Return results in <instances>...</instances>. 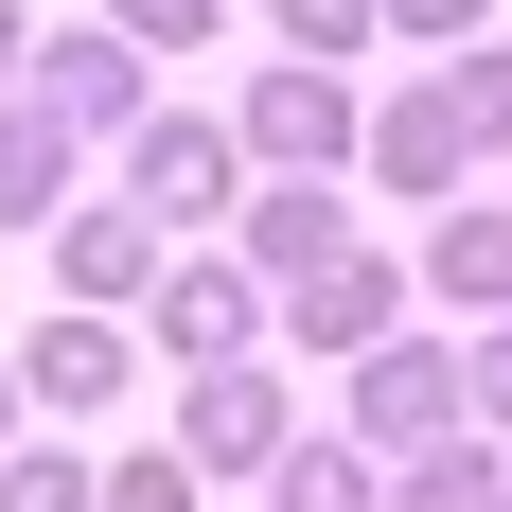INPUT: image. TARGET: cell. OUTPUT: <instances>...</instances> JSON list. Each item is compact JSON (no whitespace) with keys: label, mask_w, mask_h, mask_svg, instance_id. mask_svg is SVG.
<instances>
[{"label":"cell","mask_w":512,"mask_h":512,"mask_svg":"<svg viewBox=\"0 0 512 512\" xmlns=\"http://www.w3.org/2000/svg\"><path fill=\"white\" fill-rule=\"evenodd\" d=\"M124 212H142L159 248L212 230V212H248V142H230L212 106H142V124H124Z\"/></svg>","instance_id":"obj_1"},{"label":"cell","mask_w":512,"mask_h":512,"mask_svg":"<svg viewBox=\"0 0 512 512\" xmlns=\"http://www.w3.org/2000/svg\"><path fill=\"white\" fill-rule=\"evenodd\" d=\"M230 142H248V177H354L371 106H354V71H318V53H283V71H248V106H230Z\"/></svg>","instance_id":"obj_2"},{"label":"cell","mask_w":512,"mask_h":512,"mask_svg":"<svg viewBox=\"0 0 512 512\" xmlns=\"http://www.w3.org/2000/svg\"><path fill=\"white\" fill-rule=\"evenodd\" d=\"M460 336H389V354H354V460H442L460 442Z\"/></svg>","instance_id":"obj_3"},{"label":"cell","mask_w":512,"mask_h":512,"mask_svg":"<svg viewBox=\"0 0 512 512\" xmlns=\"http://www.w3.org/2000/svg\"><path fill=\"white\" fill-rule=\"evenodd\" d=\"M283 442H301L283 371H248V354H230V371H195V389H177V460H195V477H265Z\"/></svg>","instance_id":"obj_4"},{"label":"cell","mask_w":512,"mask_h":512,"mask_svg":"<svg viewBox=\"0 0 512 512\" xmlns=\"http://www.w3.org/2000/svg\"><path fill=\"white\" fill-rule=\"evenodd\" d=\"M124 371H142L124 318H36V336H18V407H36V424H89V407H124Z\"/></svg>","instance_id":"obj_5"},{"label":"cell","mask_w":512,"mask_h":512,"mask_svg":"<svg viewBox=\"0 0 512 512\" xmlns=\"http://www.w3.org/2000/svg\"><path fill=\"white\" fill-rule=\"evenodd\" d=\"M265 283V301H283V283H318V265H354V195H336V177H265L248 195V248H230Z\"/></svg>","instance_id":"obj_6"},{"label":"cell","mask_w":512,"mask_h":512,"mask_svg":"<svg viewBox=\"0 0 512 512\" xmlns=\"http://www.w3.org/2000/svg\"><path fill=\"white\" fill-rule=\"evenodd\" d=\"M354 177H371V195H460V177H477V159H460V106H442V71H407V89L371 106Z\"/></svg>","instance_id":"obj_7"},{"label":"cell","mask_w":512,"mask_h":512,"mask_svg":"<svg viewBox=\"0 0 512 512\" xmlns=\"http://www.w3.org/2000/svg\"><path fill=\"white\" fill-rule=\"evenodd\" d=\"M36 106L71 142H124V124H142V53L106 36V18H71V36H36Z\"/></svg>","instance_id":"obj_8"},{"label":"cell","mask_w":512,"mask_h":512,"mask_svg":"<svg viewBox=\"0 0 512 512\" xmlns=\"http://www.w3.org/2000/svg\"><path fill=\"white\" fill-rule=\"evenodd\" d=\"M159 265H177V248H159L142 212H89V195L53 212V283H71V318H124V301L159 283Z\"/></svg>","instance_id":"obj_9"},{"label":"cell","mask_w":512,"mask_h":512,"mask_svg":"<svg viewBox=\"0 0 512 512\" xmlns=\"http://www.w3.org/2000/svg\"><path fill=\"white\" fill-rule=\"evenodd\" d=\"M142 301H159L142 336H177V371H230V354L265 336V283H248V265H159Z\"/></svg>","instance_id":"obj_10"},{"label":"cell","mask_w":512,"mask_h":512,"mask_svg":"<svg viewBox=\"0 0 512 512\" xmlns=\"http://www.w3.org/2000/svg\"><path fill=\"white\" fill-rule=\"evenodd\" d=\"M389 318H407V265L354 248V265H318V283H283V336H318V354H389Z\"/></svg>","instance_id":"obj_11"},{"label":"cell","mask_w":512,"mask_h":512,"mask_svg":"<svg viewBox=\"0 0 512 512\" xmlns=\"http://www.w3.org/2000/svg\"><path fill=\"white\" fill-rule=\"evenodd\" d=\"M424 301H477V318H512V212L495 195H442L424 212V265H407Z\"/></svg>","instance_id":"obj_12"},{"label":"cell","mask_w":512,"mask_h":512,"mask_svg":"<svg viewBox=\"0 0 512 512\" xmlns=\"http://www.w3.org/2000/svg\"><path fill=\"white\" fill-rule=\"evenodd\" d=\"M53 212H71V124H53L36 89H0V230H18V248H36Z\"/></svg>","instance_id":"obj_13"},{"label":"cell","mask_w":512,"mask_h":512,"mask_svg":"<svg viewBox=\"0 0 512 512\" xmlns=\"http://www.w3.org/2000/svg\"><path fill=\"white\" fill-rule=\"evenodd\" d=\"M265 512H389V460H354V442H283V460H265Z\"/></svg>","instance_id":"obj_14"},{"label":"cell","mask_w":512,"mask_h":512,"mask_svg":"<svg viewBox=\"0 0 512 512\" xmlns=\"http://www.w3.org/2000/svg\"><path fill=\"white\" fill-rule=\"evenodd\" d=\"M0 512H106V460H71V442H0Z\"/></svg>","instance_id":"obj_15"},{"label":"cell","mask_w":512,"mask_h":512,"mask_svg":"<svg viewBox=\"0 0 512 512\" xmlns=\"http://www.w3.org/2000/svg\"><path fill=\"white\" fill-rule=\"evenodd\" d=\"M442 106H460V159H512V53H442Z\"/></svg>","instance_id":"obj_16"},{"label":"cell","mask_w":512,"mask_h":512,"mask_svg":"<svg viewBox=\"0 0 512 512\" xmlns=\"http://www.w3.org/2000/svg\"><path fill=\"white\" fill-rule=\"evenodd\" d=\"M495 442H477V424H460V442H442V460H407V477H389V512H477V495H495Z\"/></svg>","instance_id":"obj_17"},{"label":"cell","mask_w":512,"mask_h":512,"mask_svg":"<svg viewBox=\"0 0 512 512\" xmlns=\"http://www.w3.org/2000/svg\"><path fill=\"white\" fill-rule=\"evenodd\" d=\"M195 495H212V477L177 460V442H142V460H106V512H195Z\"/></svg>","instance_id":"obj_18"},{"label":"cell","mask_w":512,"mask_h":512,"mask_svg":"<svg viewBox=\"0 0 512 512\" xmlns=\"http://www.w3.org/2000/svg\"><path fill=\"white\" fill-rule=\"evenodd\" d=\"M212 18H230V0H106V36H124V53H195Z\"/></svg>","instance_id":"obj_19"},{"label":"cell","mask_w":512,"mask_h":512,"mask_svg":"<svg viewBox=\"0 0 512 512\" xmlns=\"http://www.w3.org/2000/svg\"><path fill=\"white\" fill-rule=\"evenodd\" d=\"M265 18H283V53H318V71L371 53V0H265Z\"/></svg>","instance_id":"obj_20"},{"label":"cell","mask_w":512,"mask_h":512,"mask_svg":"<svg viewBox=\"0 0 512 512\" xmlns=\"http://www.w3.org/2000/svg\"><path fill=\"white\" fill-rule=\"evenodd\" d=\"M460 407H477V442H512V318L460 336Z\"/></svg>","instance_id":"obj_21"},{"label":"cell","mask_w":512,"mask_h":512,"mask_svg":"<svg viewBox=\"0 0 512 512\" xmlns=\"http://www.w3.org/2000/svg\"><path fill=\"white\" fill-rule=\"evenodd\" d=\"M477 18L495 0H371V36H424V53H477Z\"/></svg>","instance_id":"obj_22"},{"label":"cell","mask_w":512,"mask_h":512,"mask_svg":"<svg viewBox=\"0 0 512 512\" xmlns=\"http://www.w3.org/2000/svg\"><path fill=\"white\" fill-rule=\"evenodd\" d=\"M18 71H36V0H0V89H18Z\"/></svg>","instance_id":"obj_23"},{"label":"cell","mask_w":512,"mask_h":512,"mask_svg":"<svg viewBox=\"0 0 512 512\" xmlns=\"http://www.w3.org/2000/svg\"><path fill=\"white\" fill-rule=\"evenodd\" d=\"M18 424H36V407H18V354H0V442H18Z\"/></svg>","instance_id":"obj_24"},{"label":"cell","mask_w":512,"mask_h":512,"mask_svg":"<svg viewBox=\"0 0 512 512\" xmlns=\"http://www.w3.org/2000/svg\"><path fill=\"white\" fill-rule=\"evenodd\" d=\"M477 512H512V477H495V495H477Z\"/></svg>","instance_id":"obj_25"}]
</instances>
